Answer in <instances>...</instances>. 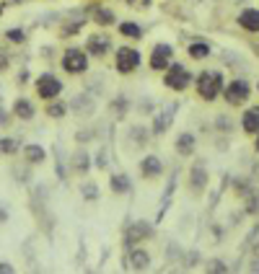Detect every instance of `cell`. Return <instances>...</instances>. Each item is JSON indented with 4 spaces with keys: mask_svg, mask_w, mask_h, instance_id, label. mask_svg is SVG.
Returning <instances> with one entry per match:
<instances>
[{
    "mask_svg": "<svg viewBox=\"0 0 259 274\" xmlns=\"http://www.w3.org/2000/svg\"><path fill=\"white\" fill-rule=\"evenodd\" d=\"M171 55H174L171 44H156L153 55H150V67H153V70H166L171 65Z\"/></svg>",
    "mask_w": 259,
    "mask_h": 274,
    "instance_id": "cell-8",
    "label": "cell"
},
{
    "mask_svg": "<svg viewBox=\"0 0 259 274\" xmlns=\"http://www.w3.org/2000/svg\"><path fill=\"white\" fill-rule=\"evenodd\" d=\"M127 261H130V266H133L135 271H143V269H148V264H150V256L145 254V251L135 248V251H130Z\"/></svg>",
    "mask_w": 259,
    "mask_h": 274,
    "instance_id": "cell-14",
    "label": "cell"
},
{
    "mask_svg": "<svg viewBox=\"0 0 259 274\" xmlns=\"http://www.w3.org/2000/svg\"><path fill=\"white\" fill-rule=\"evenodd\" d=\"M119 34L122 36H130V39H140L143 36V29L138 24H133V21H122V24H119Z\"/></svg>",
    "mask_w": 259,
    "mask_h": 274,
    "instance_id": "cell-19",
    "label": "cell"
},
{
    "mask_svg": "<svg viewBox=\"0 0 259 274\" xmlns=\"http://www.w3.org/2000/svg\"><path fill=\"white\" fill-rule=\"evenodd\" d=\"M73 163H75V171H89V155H85V153H78Z\"/></svg>",
    "mask_w": 259,
    "mask_h": 274,
    "instance_id": "cell-29",
    "label": "cell"
},
{
    "mask_svg": "<svg viewBox=\"0 0 259 274\" xmlns=\"http://www.w3.org/2000/svg\"><path fill=\"white\" fill-rule=\"evenodd\" d=\"M96 163H99V168H104V166H106V155H104V150L99 153V161H96Z\"/></svg>",
    "mask_w": 259,
    "mask_h": 274,
    "instance_id": "cell-34",
    "label": "cell"
},
{
    "mask_svg": "<svg viewBox=\"0 0 259 274\" xmlns=\"http://www.w3.org/2000/svg\"><path fill=\"white\" fill-rule=\"evenodd\" d=\"M256 150H259V137H256Z\"/></svg>",
    "mask_w": 259,
    "mask_h": 274,
    "instance_id": "cell-36",
    "label": "cell"
},
{
    "mask_svg": "<svg viewBox=\"0 0 259 274\" xmlns=\"http://www.w3.org/2000/svg\"><path fill=\"white\" fill-rule=\"evenodd\" d=\"M150 233V225H145V220H140V222H133L124 231V243H130V246H135V243H140V241H145Z\"/></svg>",
    "mask_w": 259,
    "mask_h": 274,
    "instance_id": "cell-9",
    "label": "cell"
},
{
    "mask_svg": "<svg viewBox=\"0 0 259 274\" xmlns=\"http://www.w3.org/2000/svg\"><path fill=\"white\" fill-rule=\"evenodd\" d=\"M140 171H143V176H145V178H156V176H161V171H163L161 158H156V155H148V158H143Z\"/></svg>",
    "mask_w": 259,
    "mask_h": 274,
    "instance_id": "cell-11",
    "label": "cell"
},
{
    "mask_svg": "<svg viewBox=\"0 0 259 274\" xmlns=\"http://www.w3.org/2000/svg\"><path fill=\"white\" fill-rule=\"evenodd\" d=\"M239 26L246 29V31H251V34H259V11H256V8L241 11V16H239Z\"/></svg>",
    "mask_w": 259,
    "mask_h": 274,
    "instance_id": "cell-10",
    "label": "cell"
},
{
    "mask_svg": "<svg viewBox=\"0 0 259 274\" xmlns=\"http://www.w3.org/2000/svg\"><path fill=\"white\" fill-rule=\"evenodd\" d=\"M109 50H112V39L106 34H91L89 41H85V52L94 57H104Z\"/></svg>",
    "mask_w": 259,
    "mask_h": 274,
    "instance_id": "cell-7",
    "label": "cell"
},
{
    "mask_svg": "<svg viewBox=\"0 0 259 274\" xmlns=\"http://www.w3.org/2000/svg\"><path fill=\"white\" fill-rule=\"evenodd\" d=\"M24 158L29 163H41L47 158V153H45V148H41V145H26L24 148Z\"/></svg>",
    "mask_w": 259,
    "mask_h": 274,
    "instance_id": "cell-17",
    "label": "cell"
},
{
    "mask_svg": "<svg viewBox=\"0 0 259 274\" xmlns=\"http://www.w3.org/2000/svg\"><path fill=\"white\" fill-rule=\"evenodd\" d=\"M177 153L184 155V158L194 153V134H189V132L179 134V140H177Z\"/></svg>",
    "mask_w": 259,
    "mask_h": 274,
    "instance_id": "cell-16",
    "label": "cell"
},
{
    "mask_svg": "<svg viewBox=\"0 0 259 274\" xmlns=\"http://www.w3.org/2000/svg\"><path fill=\"white\" fill-rule=\"evenodd\" d=\"M85 67H89V52H83V50H68L62 55V70L65 73H83Z\"/></svg>",
    "mask_w": 259,
    "mask_h": 274,
    "instance_id": "cell-3",
    "label": "cell"
},
{
    "mask_svg": "<svg viewBox=\"0 0 259 274\" xmlns=\"http://www.w3.org/2000/svg\"><path fill=\"white\" fill-rule=\"evenodd\" d=\"M16 150H18V140H13V137H0V153L13 155Z\"/></svg>",
    "mask_w": 259,
    "mask_h": 274,
    "instance_id": "cell-26",
    "label": "cell"
},
{
    "mask_svg": "<svg viewBox=\"0 0 259 274\" xmlns=\"http://www.w3.org/2000/svg\"><path fill=\"white\" fill-rule=\"evenodd\" d=\"M174 109H177V106H171L168 111L161 114V117H156V124H153V132H156V134H163V132L168 129V124H171V114H174Z\"/></svg>",
    "mask_w": 259,
    "mask_h": 274,
    "instance_id": "cell-18",
    "label": "cell"
},
{
    "mask_svg": "<svg viewBox=\"0 0 259 274\" xmlns=\"http://www.w3.org/2000/svg\"><path fill=\"white\" fill-rule=\"evenodd\" d=\"M80 194H83V199L96 202V199H99V187H96V184H83V187H80Z\"/></svg>",
    "mask_w": 259,
    "mask_h": 274,
    "instance_id": "cell-27",
    "label": "cell"
},
{
    "mask_svg": "<svg viewBox=\"0 0 259 274\" xmlns=\"http://www.w3.org/2000/svg\"><path fill=\"white\" fill-rule=\"evenodd\" d=\"M189 80H192V75H189V70H187L184 65L171 62V65L166 67V78H163V83H166L171 90H184V88L189 85Z\"/></svg>",
    "mask_w": 259,
    "mask_h": 274,
    "instance_id": "cell-2",
    "label": "cell"
},
{
    "mask_svg": "<svg viewBox=\"0 0 259 274\" xmlns=\"http://www.w3.org/2000/svg\"><path fill=\"white\" fill-rule=\"evenodd\" d=\"M0 271H6V274H8V271H13V266H11V264H0Z\"/></svg>",
    "mask_w": 259,
    "mask_h": 274,
    "instance_id": "cell-35",
    "label": "cell"
},
{
    "mask_svg": "<svg viewBox=\"0 0 259 274\" xmlns=\"http://www.w3.org/2000/svg\"><path fill=\"white\" fill-rule=\"evenodd\" d=\"M65 111H68V106H65L62 101H55V99H52V104L47 106V117L60 119V117H65Z\"/></svg>",
    "mask_w": 259,
    "mask_h": 274,
    "instance_id": "cell-24",
    "label": "cell"
},
{
    "mask_svg": "<svg viewBox=\"0 0 259 274\" xmlns=\"http://www.w3.org/2000/svg\"><path fill=\"white\" fill-rule=\"evenodd\" d=\"M73 109H75L78 114H91V111H94V101H91L89 96H78V99L73 101Z\"/></svg>",
    "mask_w": 259,
    "mask_h": 274,
    "instance_id": "cell-22",
    "label": "cell"
},
{
    "mask_svg": "<svg viewBox=\"0 0 259 274\" xmlns=\"http://www.w3.org/2000/svg\"><path fill=\"white\" fill-rule=\"evenodd\" d=\"M127 189H130V181H127V176H122V173L112 176V192H114V194H124Z\"/></svg>",
    "mask_w": 259,
    "mask_h": 274,
    "instance_id": "cell-23",
    "label": "cell"
},
{
    "mask_svg": "<svg viewBox=\"0 0 259 274\" xmlns=\"http://www.w3.org/2000/svg\"><path fill=\"white\" fill-rule=\"evenodd\" d=\"M241 127L249 134H256L259 132V106H249V111L244 114V119H241Z\"/></svg>",
    "mask_w": 259,
    "mask_h": 274,
    "instance_id": "cell-13",
    "label": "cell"
},
{
    "mask_svg": "<svg viewBox=\"0 0 259 274\" xmlns=\"http://www.w3.org/2000/svg\"><path fill=\"white\" fill-rule=\"evenodd\" d=\"M189 178H192V192H202V187L207 184V171H205V163H202V161L194 163Z\"/></svg>",
    "mask_w": 259,
    "mask_h": 274,
    "instance_id": "cell-12",
    "label": "cell"
},
{
    "mask_svg": "<svg viewBox=\"0 0 259 274\" xmlns=\"http://www.w3.org/2000/svg\"><path fill=\"white\" fill-rule=\"evenodd\" d=\"M80 29H83V18L70 21V24H65V26H62V36H73V34H78Z\"/></svg>",
    "mask_w": 259,
    "mask_h": 274,
    "instance_id": "cell-28",
    "label": "cell"
},
{
    "mask_svg": "<svg viewBox=\"0 0 259 274\" xmlns=\"http://www.w3.org/2000/svg\"><path fill=\"white\" fill-rule=\"evenodd\" d=\"M0 16H3V8H0Z\"/></svg>",
    "mask_w": 259,
    "mask_h": 274,
    "instance_id": "cell-37",
    "label": "cell"
},
{
    "mask_svg": "<svg viewBox=\"0 0 259 274\" xmlns=\"http://www.w3.org/2000/svg\"><path fill=\"white\" fill-rule=\"evenodd\" d=\"M246 212H249V215H256V212H259V192H256V189H251V192L246 194Z\"/></svg>",
    "mask_w": 259,
    "mask_h": 274,
    "instance_id": "cell-25",
    "label": "cell"
},
{
    "mask_svg": "<svg viewBox=\"0 0 259 274\" xmlns=\"http://www.w3.org/2000/svg\"><path fill=\"white\" fill-rule=\"evenodd\" d=\"M210 55V47L205 41H194V44H189V57H194V60H205Z\"/></svg>",
    "mask_w": 259,
    "mask_h": 274,
    "instance_id": "cell-20",
    "label": "cell"
},
{
    "mask_svg": "<svg viewBox=\"0 0 259 274\" xmlns=\"http://www.w3.org/2000/svg\"><path fill=\"white\" fill-rule=\"evenodd\" d=\"M114 65H117V70H119V73H133L135 67L140 65V52L133 50V47H122V50L117 52Z\"/></svg>",
    "mask_w": 259,
    "mask_h": 274,
    "instance_id": "cell-5",
    "label": "cell"
},
{
    "mask_svg": "<svg viewBox=\"0 0 259 274\" xmlns=\"http://www.w3.org/2000/svg\"><path fill=\"white\" fill-rule=\"evenodd\" d=\"M221 88H223V75H221V73H200V80H197V94H200L205 101L218 99Z\"/></svg>",
    "mask_w": 259,
    "mask_h": 274,
    "instance_id": "cell-1",
    "label": "cell"
},
{
    "mask_svg": "<svg viewBox=\"0 0 259 274\" xmlns=\"http://www.w3.org/2000/svg\"><path fill=\"white\" fill-rule=\"evenodd\" d=\"M127 6H133V8H148L150 0H127Z\"/></svg>",
    "mask_w": 259,
    "mask_h": 274,
    "instance_id": "cell-32",
    "label": "cell"
},
{
    "mask_svg": "<svg viewBox=\"0 0 259 274\" xmlns=\"http://www.w3.org/2000/svg\"><path fill=\"white\" fill-rule=\"evenodd\" d=\"M94 18H96V24H99V26H112L114 21H117V18H114V13H112L109 8H99Z\"/></svg>",
    "mask_w": 259,
    "mask_h": 274,
    "instance_id": "cell-21",
    "label": "cell"
},
{
    "mask_svg": "<svg viewBox=\"0 0 259 274\" xmlns=\"http://www.w3.org/2000/svg\"><path fill=\"white\" fill-rule=\"evenodd\" d=\"M8 62H11V57H8V52H6L3 47H0V70H6V67H8Z\"/></svg>",
    "mask_w": 259,
    "mask_h": 274,
    "instance_id": "cell-31",
    "label": "cell"
},
{
    "mask_svg": "<svg viewBox=\"0 0 259 274\" xmlns=\"http://www.w3.org/2000/svg\"><path fill=\"white\" fill-rule=\"evenodd\" d=\"M249 94H251V85L246 80H233L226 88V101L233 104V106H239V104H244L249 99Z\"/></svg>",
    "mask_w": 259,
    "mask_h": 274,
    "instance_id": "cell-6",
    "label": "cell"
},
{
    "mask_svg": "<svg viewBox=\"0 0 259 274\" xmlns=\"http://www.w3.org/2000/svg\"><path fill=\"white\" fill-rule=\"evenodd\" d=\"M13 117H18V119H31L34 117V104L29 99H18L13 104Z\"/></svg>",
    "mask_w": 259,
    "mask_h": 274,
    "instance_id": "cell-15",
    "label": "cell"
},
{
    "mask_svg": "<svg viewBox=\"0 0 259 274\" xmlns=\"http://www.w3.org/2000/svg\"><path fill=\"white\" fill-rule=\"evenodd\" d=\"M6 36H8L11 41H24V39H26L24 29H8V31H6Z\"/></svg>",
    "mask_w": 259,
    "mask_h": 274,
    "instance_id": "cell-30",
    "label": "cell"
},
{
    "mask_svg": "<svg viewBox=\"0 0 259 274\" xmlns=\"http://www.w3.org/2000/svg\"><path fill=\"white\" fill-rule=\"evenodd\" d=\"M60 90H62L60 78H55V75H50V73L39 75V80H36V94H39L41 99H45V101L57 99V96H60Z\"/></svg>",
    "mask_w": 259,
    "mask_h": 274,
    "instance_id": "cell-4",
    "label": "cell"
},
{
    "mask_svg": "<svg viewBox=\"0 0 259 274\" xmlns=\"http://www.w3.org/2000/svg\"><path fill=\"white\" fill-rule=\"evenodd\" d=\"M207 269H210V271H226V269H228V266H226V264H221V261H218V259H215V261H212V264H207Z\"/></svg>",
    "mask_w": 259,
    "mask_h": 274,
    "instance_id": "cell-33",
    "label": "cell"
}]
</instances>
